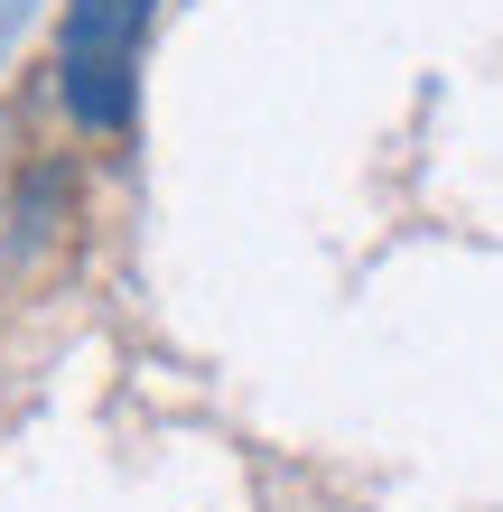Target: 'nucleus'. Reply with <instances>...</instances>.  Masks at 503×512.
<instances>
[{
  "instance_id": "1",
  "label": "nucleus",
  "mask_w": 503,
  "mask_h": 512,
  "mask_svg": "<svg viewBox=\"0 0 503 512\" xmlns=\"http://www.w3.org/2000/svg\"><path fill=\"white\" fill-rule=\"evenodd\" d=\"M159 0H66L56 28V94L84 131H131L140 112V47H150Z\"/></svg>"
}]
</instances>
